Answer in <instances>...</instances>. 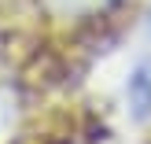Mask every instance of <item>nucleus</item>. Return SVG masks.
Wrapping results in <instances>:
<instances>
[{"instance_id":"1","label":"nucleus","mask_w":151,"mask_h":144,"mask_svg":"<svg viewBox=\"0 0 151 144\" xmlns=\"http://www.w3.org/2000/svg\"><path fill=\"white\" fill-rule=\"evenodd\" d=\"M11 115H15V111H11V96L0 89V137H4L7 126H11Z\"/></svg>"},{"instance_id":"2","label":"nucleus","mask_w":151,"mask_h":144,"mask_svg":"<svg viewBox=\"0 0 151 144\" xmlns=\"http://www.w3.org/2000/svg\"><path fill=\"white\" fill-rule=\"evenodd\" d=\"M59 4H63V7H78V11H81V7H96V4H103V0H59Z\"/></svg>"}]
</instances>
